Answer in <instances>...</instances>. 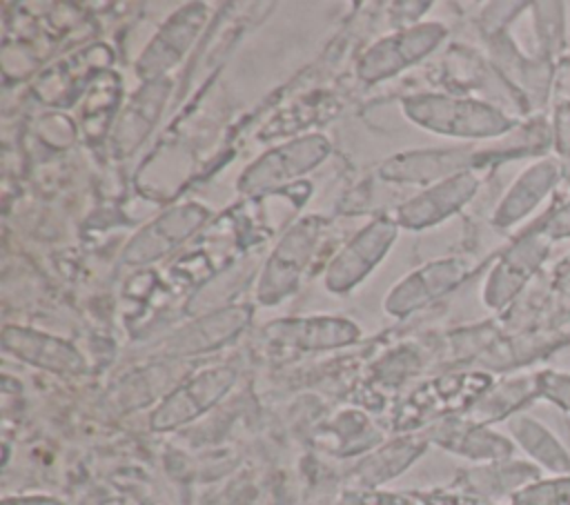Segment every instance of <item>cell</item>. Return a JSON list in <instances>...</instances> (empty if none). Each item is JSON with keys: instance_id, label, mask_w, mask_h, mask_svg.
<instances>
[{"instance_id": "1", "label": "cell", "mask_w": 570, "mask_h": 505, "mask_svg": "<svg viewBox=\"0 0 570 505\" xmlns=\"http://www.w3.org/2000/svg\"><path fill=\"white\" fill-rule=\"evenodd\" d=\"M559 178V167L554 160H541L534 167H530L519 182L514 185V191L503 205L505 220H514L523 214H528L557 182Z\"/></svg>"}, {"instance_id": "2", "label": "cell", "mask_w": 570, "mask_h": 505, "mask_svg": "<svg viewBox=\"0 0 570 505\" xmlns=\"http://www.w3.org/2000/svg\"><path fill=\"white\" fill-rule=\"evenodd\" d=\"M514 434L519 443L548 469L559 474H570V456L546 427H541L532 418H519L514 423Z\"/></svg>"}, {"instance_id": "3", "label": "cell", "mask_w": 570, "mask_h": 505, "mask_svg": "<svg viewBox=\"0 0 570 505\" xmlns=\"http://www.w3.org/2000/svg\"><path fill=\"white\" fill-rule=\"evenodd\" d=\"M510 505H570V474L525 483L512 494Z\"/></svg>"}, {"instance_id": "4", "label": "cell", "mask_w": 570, "mask_h": 505, "mask_svg": "<svg viewBox=\"0 0 570 505\" xmlns=\"http://www.w3.org/2000/svg\"><path fill=\"white\" fill-rule=\"evenodd\" d=\"M534 389L539 396L548 398L550 403H554L557 407L570 412V374L566 372H541L534 378Z\"/></svg>"}, {"instance_id": "5", "label": "cell", "mask_w": 570, "mask_h": 505, "mask_svg": "<svg viewBox=\"0 0 570 505\" xmlns=\"http://www.w3.org/2000/svg\"><path fill=\"white\" fill-rule=\"evenodd\" d=\"M543 236H546V238H552V240H557V238H570V202L563 205L561 209H557V211L550 216V220H548L546 227H543Z\"/></svg>"}, {"instance_id": "6", "label": "cell", "mask_w": 570, "mask_h": 505, "mask_svg": "<svg viewBox=\"0 0 570 505\" xmlns=\"http://www.w3.org/2000/svg\"><path fill=\"white\" fill-rule=\"evenodd\" d=\"M2 505H62L60 501H53V498H16V501H4Z\"/></svg>"}]
</instances>
